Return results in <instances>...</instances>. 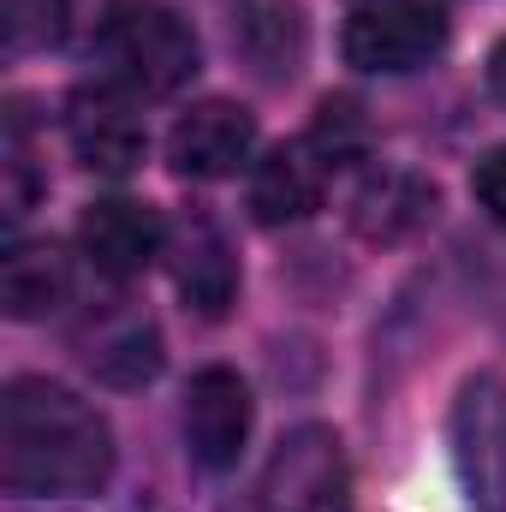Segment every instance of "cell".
Returning <instances> with one entry per match:
<instances>
[{"label":"cell","mask_w":506,"mask_h":512,"mask_svg":"<svg viewBox=\"0 0 506 512\" xmlns=\"http://www.w3.org/2000/svg\"><path fill=\"white\" fill-rule=\"evenodd\" d=\"M66 30V0H6V42L30 48V42H54Z\"/></svg>","instance_id":"e0dca14e"},{"label":"cell","mask_w":506,"mask_h":512,"mask_svg":"<svg viewBox=\"0 0 506 512\" xmlns=\"http://www.w3.org/2000/svg\"><path fill=\"white\" fill-rule=\"evenodd\" d=\"M78 358L108 387H143L161 370V334L131 304H96L78 322Z\"/></svg>","instance_id":"8fae6325"},{"label":"cell","mask_w":506,"mask_h":512,"mask_svg":"<svg viewBox=\"0 0 506 512\" xmlns=\"http://www.w3.org/2000/svg\"><path fill=\"white\" fill-rule=\"evenodd\" d=\"M251 387L239 370L227 364H209L197 370L191 387H185V447L203 471H233L245 441H251Z\"/></svg>","instance_id":"52a82bcc"},{"label":"cell","mask_w":506,"mask_h":512,"mask_svg":"<svg viewBox=\"0 0 506 512\" xmlns=\"http://www.w3.org/2000/svg\"><path fill=\"white\" fill-rule=\"evenodd\" d=\"M167 262H173L179 298L203 322H221L233 310V298H239V256H233V239L221 233V221L209 209H185L167 227Z\"/></svg>","instance_id":"8992f818"},{"label":"cell","mask_w":506,"mask_h":512,"mask_svg":"<svg viewBox=\"0 0 506 512\" xmlns=\"http://www.w3.org/2000/svg\"><path fill=\"white\" fill-rule=\"evenodd\" d=\"M256 149V120L239 102H197L167 131V161L185 179H233Z\"/></svg>","instance_id":"30bf717a"},{"label":"cell","mask_w":506,"mask_h":512,"mask_svg":"<svg viewBox=\"0 0 506 512\" xmlns=\"http://www.w3.org/2000/svg\"><path fill=\"white\" fill-rule=\"evenodd\" d=\"M489 90H495V102L506 108V42L489 54Z\"/></svg>","instance_id":"d6986e66"},{"label":"cell","mask_w":506,"mask_h":512,"mask_svg":"<svg viewBox=\"0 0 506 512\" xmlns=\"http://www.w3.org/2000/svg\"><path fill=\"white\" fill-rule=\"evenodd\" d=\"M6 221H24L36 191H42V173H36V149H30V131H24V114L12 108L6 114Z\"/></svg>","instance_id":"2e32d148"},{"label":"cell","mask_w":506,"mask_h":512,"mask_svg":"<svg viewBox=\"0 0 506 512\" xmlns=\"http://www.w3.org/2000/svg\"><path fill=\"white\" fill-rule=\"evenodd\" d=\"M78 245L90 256L96 274L108 280H137L155 256H167V221L137 203V197H102L78 221Z\"/></svg>","instance_id":"9c48e42d"},{"label":"cell","mask_w":506,"mask_h":512,"mask_svg":"<svg viewBox=\"0 0 506 512\" xmlns=\"http://www.w3.org/2000/svg\"><path fill=\"white\" fill-rule=\"evenodd\" d=\"M137 96H126L120 84H84L72 90L66 102V137H72V155L90 167V173H108V179H126L131 167L143 161L149 137H143V120L131 108Z\"/></svg>","instance_id":"ba28073f"},{"label":"cell","mask_w":506,"mask_h":512,"mask_svg":"<svg viewBox=\"0 0 506 512\" xmlns=\"http://www.w3.org/2000/svg\"><path fill=\"white\" fill-rule=\"evenodd\" d=\"M262 512H358L334 429L304 423L274 447L268 477H262Z\"/></svg>","instance_id":"5b68a950"},{"label":"cell","mask_w":506,"mask_h":512,"mask_svg":"<svg viewBox=\"0 0 506 512\" xmlns=\"http://www.w3.org/2000/svg\"><path fill=\"white\" fill-rule=\"evenodd\" d=\"M96 60L108 66V84H120L126 96H179L197 66H203V48H197V30L161 6V0H114L102 18H96Z\"/></svg>","instance_id":"7a4b0ae2"},{"label":"cell","mask_w":506,"mask_h":512,"mask_svg":"<svg viewBox=\"0 0 506 512\" xmlns=\"http://www.w3.org/2000/svg\"><path fill=\"white\" fill-rule=\"evenodd\" d=\"M471 197L483 203V215H489L495 227H506V143L477 161V173H471Z\"/></svg>","instance_id":"ac0fdd59"},{"label":"cell","mask_w":506,"mask_h":512,"mask_svg":"<svg viewBox=\"0 0 506 512\" xmlns=\"http://www.w3.org/2000/svg\"><path fill=\"white\" fill-rule=\"evenodd\" d=\"M239 48H245V60L256 66V78H268V84L298 78V66L310 54L304 6L298 0H262V6H251L245 24H239Z\"/></svg>","instance_id":"9a60e30c"},{"label":"cell","mask_w":506,"mask_h":512,"mask_svg":"<svg viewBox=\"0 0 506 512\" xmlns=\"http://www.w3.org/2000/svg\"><path fill=\"white\" fill-rule=\"evenodd\" d=\"M114 477L108 417L48 376H12L0 399V483L18 501H90Z\"/></svg>","instance_id":"6da1fadb"},{"label":"cell","mask_w":506,"mask_h":512,"mask_svg":"<svg viewBox=\"0 0 506 512\" xmlns=\"http://www.w3.org/2000/svg\"><path fill=\"white\" fill-rule=\"evenodd\" d=\"M328 173H334V161H328L310 137L268 149L251 167L256 221H262V227H292V221L316 215V209H322V191H328Z\"/></svg>","instance_id":"7c38bea8"},{"label":"cell","mask_w":506,"mask_h":512,"mask_svg":"<svg viewBox=\"0 0 506 512\" xmlns=\"http://www.w3.org/2000/svg\"><path fill=\"white\" fill-rule=\"evenodd\" d=\"M340 48L358 72H417L447 48V12L429 0H358L340 30Z\"/></svg>","instance_id":"3957f363"},{"label":"cell","mask_w":506,"mask_h":512,"mask_svg":"<svg viewBox=\"0 0 506 512\" xmlns=\"http://www.w3.org/2000/svg\"><path fill=\"white\" fill-rule=\"evenodd\" d=\"M72 298V262L54 245H12L0 262V304L12 322L54 316Z\"/></svg>","instance_id":"5bb4252c"},{"label":"cell","mask_w":506,"mask_h":512,"mask_svg":"<svg viewBox=\"0 0 506 512\" xmlns=\"http://www.w3.org/2000/svg\"><path fill=\"white\" fill-rule=\"evenodd\" d=\"M435 215V185H423L405 167H376L358 191H352V227L376 245H393L405 233H417Z\"/></svg>","instance_id":"4fadbf2b"},{"label":"cell","mask_w":506,"mask_h":512,"mask_svg":"<svg viewBox=\"0 0 506 512\" xmlns=\"http://www.w3.org/2000/svg\"><path fill=\"white\" fill-rule=\"evenodd\" d=\"M453 471L471 512H506V382L495 370L465 376L453 399Z\"/></svg>","instance_id":"277c9868"}]
</instances>
